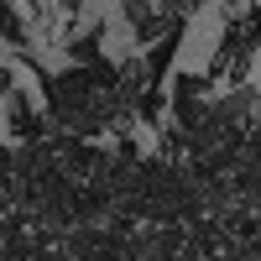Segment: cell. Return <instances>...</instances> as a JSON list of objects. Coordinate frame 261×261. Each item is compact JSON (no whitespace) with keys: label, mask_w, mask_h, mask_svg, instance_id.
Here are the masks:
<instances>
[{"label":"cell","mask_w":261,"mask_h":261,"mask_svg":"<svg viewBox=\"0 0 261 261\" xmlns=\"http://www.w3.org/2000/svg\"><path fill=\"white\" fill-rule=\"evenodd\" d=\"M261 58V0H220V37L209 47L204 79L214 89H241Z\"/></svg>","instance_id":"obj_1"},{"label":"cell","mask_w":261,"mask_h":261,"mask_svg":"<svg viewBox=\"0 0 261 261\" xmlns=\"http://www.w3.org/2000/svg\"><path fill=\"white\" fill-rule=\"evenodd\" d=\"M0 120H6V130L16 141H42V130H47V120H42V105H37V94L32 89H16L0 99Z\"/></svg>","instance_id":"obj_2"},{"label":"cell","mask_w":261,"mask_h":261,"mask_svg":"<svg viewBox=\"0 0 261 261\" xmlns=\"http://www.w3.org/2000/svg\"><path fill=\"white\" fill-rule=\"evenodd\" d=\"M105 42H110V27H105V16H94V21L84 16V21H79V32L63 42L58 53L68 58L73 68H89V63H99V58H105Z\"/></svg>","instance_id":"obj_3"},{"label":"cell","mask_w":261,"mask_h":261,"mask_svg":"<svg viewBox=\"0 0 261 261\" xmlns=\"http://www.w3.org/2000/svg\"><path fill=\"white\" fill-rule=\"evenodd\" d=\"M183 37H188V27H172V32H162L157 42H151V47H141L151 84H167V79H172V68H178V53H183Z\"/></svg>","instance_id":"obj_4"},{"label":"cell","mask_w":261,"mask_h":261,"mask_svg":"<svg viewBox=\"0 0 261 261\" xmlns=\"http://www.w3.org/2000/svg\"><path fill=\"white\" fill-rule=\"evenodd\" d=\"M0 42L21 58V53H37V21L21 11V6H11V0H0Z\"/></svg>","instance_id":"obj_5"},{"label":"cell","mask_w":261,"mask_h":261,"mask_svg":"<svg viewBox=\"0 0 261 261\" xmlns=\"http://www.w3.org/2000/svg\"><path fill=\"white\" fill-rule=\"evenodd\" d=\"M204 6H209V0H162V21H167V27H188Z\"/></svg>","instance_id":"obj_6"},{"label":"cell","mask_w":261,"mask_h":261,"mask_svg":"<svg viewBox=\"0 0 261 261\" xmlns=\"http://www.w3.org/2000/svg\"><path fill=\"white\" fill-rule=\"evenodd\" d=\"M11 89H16V79H11V63H6V58H0V99H6Z\"/></svg>","instance_id":"obj_7"},{"label":"cell","mask_w":261,"mask_h":261,"mask_svg":"<svg viewBox=\"0 0 261 261\" xmlns=\"http://www.w3.org/2000/svg\"><path fill=\"white\" fill-rule=\"evenodd\" d=\"M0 130H6V120H0Z\"/></svg>","instance_id":"obj_8"}]
</instances>
